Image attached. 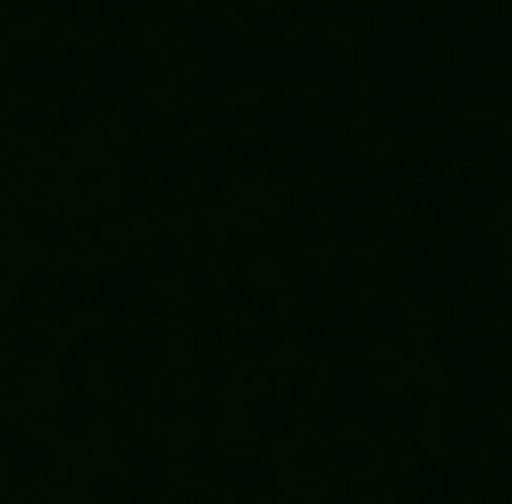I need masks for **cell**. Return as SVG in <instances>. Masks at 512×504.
<instances>
[]
</instances>
